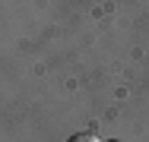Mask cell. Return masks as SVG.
I'll list each match as a JSON object with an SVG mask.
<instances>
[{"label":"cell","instance_id":"cell-1","mask_svg":"<svg viewBox=\"0 0 149 142\" xmlns=\"http://www.w3.org/2000/svg\"><path fill=\"white\" fill-rule=\"evenodd\" d=\"M70 142H98V136H95V133H76Z\"/></svg>","mask_w":149,"mask_h":142}]
</instances>
